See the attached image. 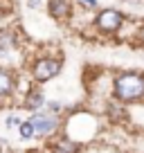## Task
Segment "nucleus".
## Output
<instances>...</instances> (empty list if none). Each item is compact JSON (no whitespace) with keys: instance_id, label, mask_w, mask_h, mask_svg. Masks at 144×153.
<instances>
[{"instance_id":"2eb2a0df","label":"nucleus","mask_w":144,"mask_h":153,"mask_svg":"<svg viewBox=\"0 0 144 153\" xmlns=\"http://www.w3.org/2000/svg\"><path fill=\"white\" fill-rule=\"evenodd\" d=\"M27 5L32 7V9H39V7H41V0H27Z\"/></svg>"},{"instance_id":"f257e3e1","label":"nucleus","mask_w":144,"mask_h":153,"mask_svg":"<svg viewBox=\"0 0 144 153\" xmlns=\"http://www.w3.org/2000/svg\"><path fill=\"white\" fill-rule=\"evenodd\" d=\"M113 95L120 104L140 101L144 97V74L137 70H128L115 76L113 81Z\"/></svg>"},{"instance_id":"ddd939ff","label":"nucleus","mask_w":144,"mask_h":153,"mask_svg":"<svg viewBox=\"0 0 144 153\" xmlns=\"http://www.w3.org/2000/svg\"><path fill=\"white\" fill-rule=\"evenodd\" d=\"M79 2V7H83V9H97V0H77Z\"/></svg>"},{"instance_id":"20e7f679","label":"nucleus","mask_w":144,"mask_h":153,"mask_svg":"<svg viewBox=\"0 0 144 153\" xmlns=\"http://www.w3.org/2000/svg\"><path fill=\"white\" fill-rule=\"evenodd\" d=\"M122 25H124V14L117 9H104L95 18V27L101 34H117Z\"/></svg>"},{"instance_id":"0eeeda50","label":"nucleus","mask_w":144,"mask_h":153,"mask_svg":"<svg viewBox=\"0 0 144 153\" xmlns=\"http://www.w3.org/2000/svg\"><path fill=\"white\" fill-rule=\"evenodd\" d=\"M50 16L56 20H68L70 18V2L68 0H50L48 2Z\"/></svg>"},{"instance_id":"f8f14e48","label":"nucleus","mask_w":144,"mask_h":153,"mask_svg":"<svg viewBox=\"0 0 144 153\" xmlns=\"http://www.w3.org/2000/svg\"><path fill=\"white\" fill-rule=\"evenodd\" d=\"M45 106H48L45 110H48V113H52V115H59V113H61V108H63L61 101H48Z\"/></svg>"},{"instance_id":"1a4fd4ad","label":"nucleus","mask_w":144,"mask_h":153,"mask_svg":"<svg viewBox=\"0 0 144 153\" xmlns=\"http://www.w3.org/2000/svg\"><path fill=\"white\" fill-rule=\"evenodd\" d=\"M16 45H18V41H16V36L11 32H0V54L11 52Z\"/></svg>"},{"instance_id":"6e6552de","label":"nucleus","mask_w":144,"mask_h":153,"mask_svg":"<svg viewBox=\"0 0 144 153\" xmlns=\"http://www.w3.org/2000/svg\"><path fill=\"white\" fill-rule=\"evenodd\" d=\"M81 144H77L70 137H59L56 142H52V153H79Z\"/></svg>"},{"instance_id":"9b49d317","label":"nucleus","mask_w":144,"mask_h":153,"mask_svg":"<svg viewBox=\"0 0 144 153\" xmlns=\"http://www.w3.org/2000/svg\"><path fill=\"white\" fill-rule=\"evenodd\" d=\"M5 124H7V128H20V124H23V120H20L18 115H9L5 120Z\"/></svg>"},{"instance_id":"423d86ee","label":"nucleus","mask_w":144,"mask_h":153,"mask_svg":"<svg viewBox=\"0 0 144 153\" xmlns=\"http://www.w3.org/2000/svg\"><path fill=\"white\" fill-rule=\"evenodd\" d=\"M16 88V76L11 70H7V68H0V99H5V97H9L11 92H14Z\"/></svg>"},{"instance_id":"39448f33","label":"nucleus","mask_w":144,"mask_h":153,"mask_svg":"<svg viewBox=\"0 0 144 153\" xmlns=\"http://www.w3.org/2000/svg\"><path fill=\"white\" fill-rule=\"evenodd\" d=\"M45 104H48V101H45V95H43L41 88H29V90L25 92L23 108H27L29 113H39V110H43Z\"/></svg>"},{"instance_id":"7ed1b4c3","label":"nucleus","mask_w":144,"mask_h":153,"mask_svg":"<svg viewBox=\"0 0 144 153\" xmlns=\"http://www.w3.org/2000/svg\"><path fill=\"white\" fill-rule=\"evenodd\" d=\"M29 122H32L34 131H36V137H48V135L56 133L59 128V117L48 110H39V113L29 115Z\"/></svg>"},{"instance_id":"f03ea898","label":"nucleus","mask_w":144,"mask_h":153,"mask_svg":"<svg viewBox=\"0 0 144 153\" xmlns=\"http://www.w3.org/2000/svg\"><path fill=\"white\" fill-rule=\"evenodd\" d=\"M61 68H63L61 59L41 56V59H36V61L32 63V79L36 83H45V81H50V79H54V76L61 72Z\"/></svg>"},{"instance_id":"9d476101","label":"nucleus","mask_w":144,"mask_h":153,"mask_svg":"<svg viewBox=\"0 0 144 153\" xmlns=\"http://www.w3.org/2000/svg\"><path fill=\"white\" fill-rule=\"evenodd\" d=\"M18 135H20V140H32V137H36V131H34V126H32V122H29V120H25L23 124H20Z\"/></svg>"},{"instance_id":"4468645a","label":"nucleus","mask_w":144,"mask_h":153,"mask_svg":"<svg viewBox=\"0 0 144 153\" xmlns=\"http://www.w3.org/2000/svg\"><path fill=\"white\" fill-rule=\"evenodd\" d=\"M137 41H140V43L144 45V23L140 25V29H137Z\"/></svg>"}]
</instances>
